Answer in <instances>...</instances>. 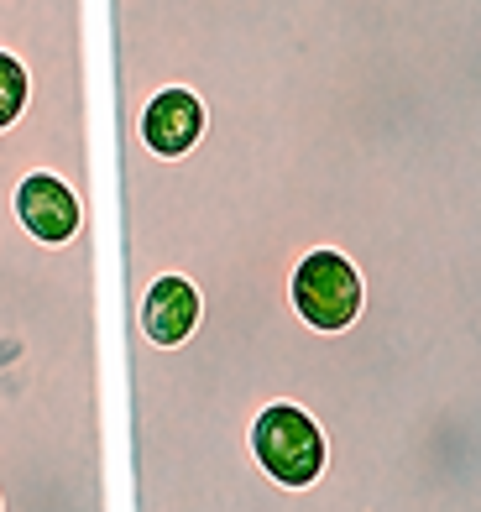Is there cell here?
Here are the masks:
<instances>
[{
	"mask_svg": "<svg viewBox=\"0 0 481 512\" xmlns=\"http://www.w3.org/2000/svg\"><path fill=\"white\" fill-rule=\"evenodd\" d=\"M199 288L189 283L183 272H157L152 283L142 288V298H136V335L147 340V351H173V345H183L194 330H199Z\"/></svg>",
	"mask_w": 481,
	"mask_h": 512,
	"instance_id": "obj_4",
	"label": "cell"
},
{
	"mask_svg": "<svg viewBox=\"0 0 481 512\" xmlns=\"http://www.w3.org/2000/svg\"><path fill=\"white\" fill-rule=\"evenodd\" d=\"M27 105H32V74H27V63L0 48V131H11L21 115H27Z\"/></svg>",
	"mask_w": 481,
	"mask_h": 512,
	"instance_id": "obj_6",
	"label": "cell"
},
{
	"mask_svg": "<svg viewBox=\"0 0 481 512\" xmlns=\"http://www.w3.org/2000/svg\"><path fill=\"white\" fill-rule=\"evenodd\" d=\"M11 209H16L21 230L42 246H68L84 230V199H79L74 183H68L63 173H53V168L21 173L16 194H11Z\"/></svg>",
	"mask_w": 481,
	"mask_h": 512,
	"instance_id": "obj_3",
	"label": "cell"
},
{
	"mask_svg": "<svg viewBox=\"0 0 481 512\" xmlns=\"http://www.w3.org/2000/svg\"><path fill=\"white\" fill-rule=\"evenodd\" d=\"M246 450H251V460H257V471L272 486L288 492V512L319 476H325V460H330L319 418L299 403H288V398H272V403H262L257 413H251Z\"/></svg>",
	"mask_w": 481,
	"mask_h": 512,
	"instance_id": "obj_1",
	"label": "cell"
},
{
	"mask_svg": "<svg viewBox=\"0 0 481 512\" xmlns=\"http://www.w3.org/2000/svg\"><path fill=\"white\" fill-rule=\"evenodd\" d=\"M288 309L299 324H309V330L319 335H340L351 330L361 304H366V283L361 272L346 251L335 246H309L299 262L288 267Z\"/></svg>",
	"mask_w": 481,
	"mask_h": 512,
	"instance_id": "obj_2",
	"label": "cell"
},
{
	"mask_svg": "<svg viewBox=\"0 0 481 512\" xmlns=\"http://www.w3.org/2000/svg\"><path fill=\"white\" fill-rule=\"evenodd\" d=\"M204 136V105L194 89L183 84H163L152 89L136 110V142L152 157H189Z\"/></svg>",
	"mask_w": 481,
	"mask_h": 512,
	"instance_id": "obj_5",
	"label": "cell"
}]
</instances>
